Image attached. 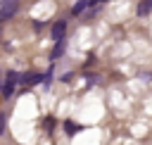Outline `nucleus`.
I'll return each mask as SVG.
<instances>
[{"label":"nucleus","instance_id":"nucleus-1","mask_svg":"<svg viewBox=\"0 0 152 145\" xmlns=\"http://www.w3.org/2000/svg\"><path fill=\"white\" fill-rule=\"evenodd\" d=\"M19 10V0H2L0 2V19H10L12 14H17Z\"/></svg>","mask_w":152,"mask_h":145},{"label":"nucleus","instance_id":"nucleus-2","mask_svg":"<svg viewBox=\"0 0 152 145\" xmlns=\"http://www.w3.org/2000/svg\"><path fill=\"white\" fill-rule=\"evenodd\" d=\"M64 31H66V21H55V26H52V38H55V40H62Z\"/></svg>","mask_w":152,"mask_h":145},{"label":"nucleus","instance_id":"nucleus-3","mask_svg":"<svg viewBox=\"0 0 152 145\" xmlns=\"http://www.w3.org/2000/svg\"><path fill=\"white\" fill-rule=\"evenodd\" d=\"M140 17H145V14H150L152 12V0H140V5H138V10H135Z\"/></svg>","mask_w":152,"mask_h":145},{"label":"nucleus","instance_id":"nucleus-4","mask_svg":"<svg viewBox=\"0 0 152 145\" xmlns=\"http://www.w3.org/2000/svg\"><path fill=\"white\" fill-rule=\"evenodd\" d=\"M88 5H93V0H78V2L71 7V14H81V12H83Z\"/></svg>","mask_w":152,"mask_h":145},{"label":"nucleus","instance_id":"nucleus-5","mask_svg":"<svg viewBox=\"0 0 152 145\" xmlns=\"http://www.w3.org/2000/svg\"><path fill=\"white\" fill-rule=\"evenodd\" d=\"M21 78H24L21 83H26V86H33V83L43 81V76H40V74H26V76H21Z\"/></svg>","mask_w":152,"mask_h":145},{"label":"nucleus","instance_id":"nucleus-6","mask_svg":"<svg viewBox=\"0 0 152 145\" xmlns=\"http://www.w3.org/2000/svg\"><path fill=\"white\" fill-rule=\"evenodd\" d=\"M14 86H17V83H10V81H5V86H2V95H5V97H10V95L14 93Z\"/></svg>","mask_w":152,"mask_h":145},{"label":"nucleus","instance_id":"nucleus-7","mask_svg":"<svg viewBox=\"0 0 152 145\" xmlns=\"http://www.w3.org/2000/svg\"><path fill=\"white\" fill-rule=\"evenodd\" d=\"M19 78H21V76H19L17 71H10V74H7V81H10V83H19Z\"/></svg>","mask_w":152,"mask_h":145},{"label":"nucleus","instance_id":"nucleus-8","mask_svg":"<svg viewBox=\"0 0 152 145\" xmlns=\"http://www.w3.org/2000/svg\"><path fill=\"white\" fill-rule=\"evenodd\" d=\"M5 124H7V114H0V135L5 133Z\"/></svg>","mask_w":152,"mask_h":145},{"label":"nucleus","instance_id":"nucleus-9","mask_svg":"<svg viewBox=\"0 0 152 145\" xmlns=\"http://www.w3.org/2000/svg\"><path fill=\"white\" fill-rule=\"evenodd\" d=\"M62 55V40H57V48H55V55L52 57H59Z\"/></svg>","mask_w":152,"mask_h":145},{"label":"nucleus","instance_id":"nucleus-10","mask_svg":"<svg viewBox=\"0 0 152 145\" xmlns=\"http://www.w3.org/2000/svg\"><path fill=\"white\" fill-rule=\"evenodd\" d=\"M64 128H66V131H78V126H76V124H71V121H66V124H64Z\"/></svg>","mask_w":152,"mask_h":145}]
</instances>
